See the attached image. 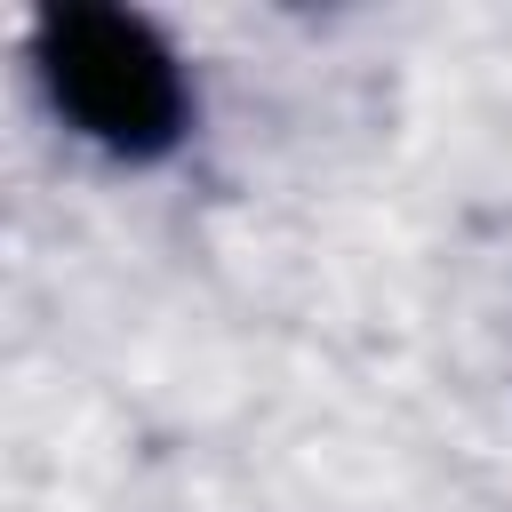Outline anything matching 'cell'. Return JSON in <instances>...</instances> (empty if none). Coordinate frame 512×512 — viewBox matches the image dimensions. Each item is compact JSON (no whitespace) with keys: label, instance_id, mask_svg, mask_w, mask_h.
<instances>
[{"label":"cell","instance_id":"1","mask_svg":"<svg viewBox=\"0 0 512 512\" xmlns=\"http://www.w3.org/2000/svg\"><path fill=\"white\" fill-rule=\"evenodd\" d=\"M32 80L48 112L112 152V160H168L192 128V80L176 40L112 0H56L32 16Z\"/></svg>","mask_w":512,"mask_h":512}]
</instances>
